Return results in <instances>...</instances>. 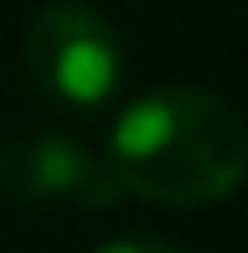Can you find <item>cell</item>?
Masks as SVG:
<instances>
[{"label":"cell","instance_id":"2","mask_svg":"<svg viewBox=\"0 0 248 253\" xmlns=\"http://www.w3.org/2000/svg\"><path fill=\"white\" fill-rule=\"evenodd\" d=\"M26 78L41 98L57 109H104L124 83V47L114 21L88 0H52L31 16L26 47H21Z\"/></svg>","mask_w":248,"mask_h":253},{"label":"cell","instance_id":"3","mask_svg":"<svg viewBox=\"0 0 248 253\" xmlns=\"http://www.w3.org/2000/svg\"><path fill=\"white\" fill-rule=\"evenodd\" d=\"M0 186L21 202H67L83 212H104L124 191L104 150L62 129H21L0 145Z\"/></svg>","mask_w":248,"mask_h":253},{"label":"cell","instance_id":"1","mask_svg":"<svg viewBox=\"0 0 248 253\" xmlns=\"http://www.w3.org/2000/svg\"><path fill=\"white\" fill-rule=\"evenodd\" d=\"M104 160L119 191L161 207H207L248 176V119L207 88H150L119 109Z\"/></svg>","mask_w":248,"mask_h":253},{"label":"cell","instance_id":"4","mask_svg":"<svg viewBox=\"0 0 248 253\" xmlns=\"http://www.w3.org/2000/svg\"><path fill=\"white\" fill-rule=\"evenodd\" d=\"M93 253H181V248L161 243V238H114V243H104V248H93Z\"/></svg>","mask_w":248,"mask_h":253}]
</instances>
